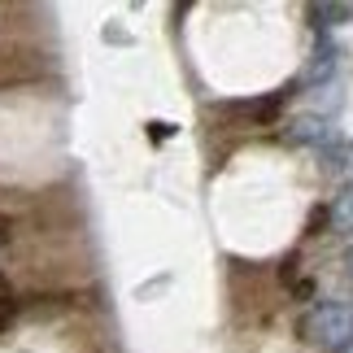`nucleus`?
<instances>
[{"label": "nucleus", "instance_id": "f257e3e1", "mask_svg": "<svg viewBox=\"0 0 353 353\" xmlns=\"http://www.w3.org/2000/svg\"><path fill=\"white\" fill-rule=\"evenodd\" d=\"M305 332H310V341H319L327 349H341L353 336V310L341 305V301H319L305 319Z\"/></svg>", "mask_w": 353, "mask_h": 353}, {"label": "nucleus", "instance_id": "f03ea898", "mask_svg": "<svg viewBox=\"0 0 353 353\" xmlns=\"http://www.w3.org/2000/svg\"><path fill=\"white\" fill-rule=\"evenodd\" d=\"M332 70H336V48L327 44V39H319L314 61H310V70H305V83H327Z\"/></svg>", "mask_w": 353, "mask_h": 353}, {"label": "nucleus", "instance_id": "423d86ee", "mask_svg": "<svg viewBox=\"0 0 353 353\" xmlns=\"http://www.w3.org/2000/svg\"><path fill=\"white\" fill-rule=\"evenodd\" d=\"M5 244H13V219L0 214V249H5Z\"/></svg>", "mask_w": 353, "mask_h": 353}, {"label": "nucleus", "instance_id": "7ed1b4c3", "mask_svg": "<svg viewBox=\"0 0 353 353\" xmlns=\"http://www.w3.org/2000/svg\"><path fill=\"white\" fill-rule=\"evenodd\" d=\"M327 223H332V232H341V236H349V232H353V188L332 201V210H327Z\"/></svg>", "mask_w": 353, "mask_h": 353}, {"label": "nucleus", "instance_id": "6e6552de", "mask_svg": "<svg viewBox=\"0 0 353 353\" xmlns=\"http://www.w3.org/2000/svg\"><path fill=\"white\" fill-rule=\"evenodd\" d=\"M345 353H353V345H349V349H345Z\"/></svg>", "mask_w": 353, "mask_h": 353}, {"label": "nucleus", "instance_id": "39448f33", "mask_svg": "<svg viewBox=\"0 0 353 353\" xmlns=\"http://www.w3.org/2000/svg\"><path fill=\"white\" fill-rule=\"evenodd\" d=\"M13 314H18V301H13V292H9V296H0V332L13 323Z\"/></svg>", "mask_w": 353, "mask_h": 353}, {"label": "nucleus", "instance_id": "0eeeda50", "mask_svg": "<svg viewBox=\"0 0 353 353\" xmlns=\"http://www.w3.org/2000/svg\"><path fill=\"white\" fill-rule=\"evenodd\" d=\"M345 266H349V275H353V244H349V253H345Z\"/></svg>", "mask_w": 353, "mask_h": 353}, {"label": "nucleus", "instance_id": "20e7f679", "mask_svg": "<svg viewBox=\"0 0 353 353\" xmlns=\"http://www.w3.org/2000/svg\"><path fill=\"white\" fill-rule=\"evenodd\" d=\"M292 135H296V140H305V144H323V140H332V127L323 118H296L292 122Z\"/></svg>", "mask_w": 353, "mask_h": 353}]
</instances>
